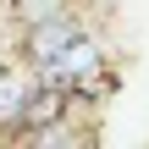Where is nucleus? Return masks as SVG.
I'll list each match as a JSON object with an SVG mask.
<instances>
[{
	"label": "nucleus",
	"mask_w": 149,
	"mask_h": 149,
	"mask_svg": "<svg viewBox=\"0 0 149 149\" xmlns=\"http://www.w3.org/2000/svg\"><path fill=\"white\" fill-rule=\"evenodd\" d=\"M33 88H39V72H33L22 55H6V61H0V138L22 133V116H28Z\"/></svg>",
	"instance_id": "nucleus-1"
},
{
	"label": "nucleus",
	"mask_w": 149,
	"mask_h": 149,
	"mask_svg": "<svg viewBox=\"0 0 149 149\" xmlns=\"http://www.w3.org/2000/svg\"><path fill=\"white\" fill-rule=\"evenodd\" d=\"M6 11H11V22H17V28H33V22L66 17V11H72V0H11Z\"/></svg>",
	"instance_id": "nucleus-2"
}]
</instances>
